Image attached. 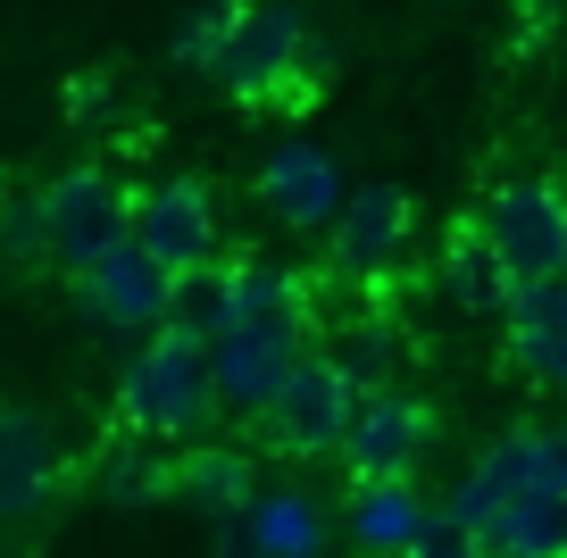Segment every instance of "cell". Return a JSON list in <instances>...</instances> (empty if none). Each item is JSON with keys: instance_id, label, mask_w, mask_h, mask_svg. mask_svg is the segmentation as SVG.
<instances>
[{"instance_id": "obj_1", "label": "cell", "mask_w": 567, "mask_h": 558, "mask_svg": "<svg viewBox=\"0 0 567 558\" xmlns=\"http://www.w3.org/2000/svg\"><path fill=\"white\" fill-rule=\"evenodd\" d=\"M217 84H226V101L243 108H309L326 84V59L318 42H309V18L292 9V0H243L234 9V34L226 51H217Z\"/></svg>"}, {"instance_id": "obj_2", "label": "cell", "mask_w": 567, "mask_h": 558, "mask_svg": "<svg viewBox=\"0 0 567 558\" xmlns=\"http://www.w3.org/2000/svg\"><path fill=\"white\" fill-rule=\"evenodd\" d=\"M209 417H217V350L159 326L117 375V434L193 442V434H209Z\"/></svg>"}, {"instance_id": "obj_3", "label": "cell", "mask_w": 567, "mask_h": 558, "mask_svg": "<svg viewBox=\"0 0 567 558\" xmlns=\"http://www.w3.org/2000/svg\"><path fill=\"white\" fill-rule=\"evenodd\" d=\"M526 492H567V417H534V425H509L501 442H484L476 467L443 492V517L467 525V534H493V517Z\"/></svg>"}, {"instance_id": "obj_4", "label": "cell", "mask_w": 567, "mask_h": 558, "mask_svg": "<svg viewBox=\"0 0 567 558\" xmlns=\"http://www.w3.org/2000/svg\"><path fill=\"white\" fill-rule=\"evenodd\" d=\"M476 217L493 234V250L509 259L517 292L567 276V175H501Z\"/></svg>"}, {"instance_id": "obj_5", "label": "cell", "mask_w": 567, "mask_h": 558, "mask_svg": "<svg viewBox=\"0 0 567 558\" xmlns=\"http://www.w3.org/2000/svg\"><path fill=\"white\" fill-rule=\"evenodd\" d=\"M209 350H217V409L226 417H267L276 392L292 384V366L318 350V326L309 317H243Z\"/></svg>"}, {"instance_id": "obj_6", "label": "cell", "mask_w": 567, "mask_h": 558, "mask_svg": "<svg viewBox=\"0 0 567 558\" xmlns=\"http://www.w3.org/2000/svg\"><path fill=\"white\" fill-rule=\"evenodd\" d=\"M125 242L184 276L200 259H226V217L200 175H159V184H125Z\"/></svg>"}, {"instance_id": "obj_7", "label": "cell", "mask_w": 567, "mask_h": 558, "mask_svg": "<svg viewBox=\"0 0 567 558\" xmlns=\"http://www.w3.org/2000/svg\"><path fill=\"white\" fill-rule=\"evenodd\" d=\"M125 242V184L101 167H68L42 184V267L84 276L92 259Z\"/></svg>"}, {"instance_id": "obj_8", "label": "cell", "mask_w": 567, "mask_h": 558, "mask_svg": "<svg viewBox=\"0 0 567 558\" xmlns=\"http://www.w3.org/2000/svg\"><path fill=\"white\" fill-rule=\"evenodd\" d=\"M351 417H359L351 375H342L326 350H309V359L292 366V384L276 392V409L259 417V434H267V451H276V458H342Z\"/></svg>"}, {"instance_id": "obj_9", "label": "cell", "mask_w": 567, "mask_h": 558, "mask_svg": "<svg viewBox=\"0 0 567 558\" xmlns=\"http://www.w3.org/2000/svg\"><path fill=\"white\" fill-rule=\"evenodd\" d=\"M434 434H443L434 401H417V392L384 384V392H368V401H359L351 442H342L334 467L351 475V484H417V458L434 451Z\"/></svg>"}, {"instance_id": "obj_10", "label": "cell", "mask_w": 567, "mask_h": 558, "mask_svg": "<svg viewBox=\"0 0 567 558\" xmlns=\"http://www.w3.org/2000/svg\"><path fill=\"white\" fill-rule=\"evenodd\" d=\"M68 283H75V309L101 333H142V342L167 326V300H176V267H159L142 242H117L109 259H92Z\"/></svg>"}, {"instance_id": "obj_11", "label": "cell", "mask_w": 567, "mask_h": 558, "mask_svg": "<svg viewBox=\"0 0 567 558\" xmlns=\"http://www.w3.org/2000/svg\"><path fill=\"white\" fill-rule=\"evenodd\" d=\"M409 234H417V209H409L401 184H359L351 200H342L334 234H326V267L351 283H375L392 276V267L409 259Z\"/></svg>"}, {"instance_id": "obj_12", "label": "cell", "mask_w": 567, "mask_h": 558, "mask_svg": "<svg viewBox=\"0 0 567 558\" xmlns=\"http://www.w3.org/2000/svg\"><path fill=\"white\" fill-rule=\"evenodd\" d=\"M250 193H259V209L276 217V226H292V234H334L351 184H342V167L318 151V142H284V151L259 158Z\"/></svg>"}, {"instance_id": "obj_13", "label": "cell", "mask_w": 567, "mask_h": 558, "mask_svg": "<svg viewBox=\"0 0 567 558\" xmlns=\"http://www.w3.org/2000/svg\"><path fill=\"white\" fill-rule=\"evenodd\" d=\"M68 484V451H59L51 417L42 409H0V525L51 508V492Z\"/></svg>"}, {"instance_id": "obj_14", "label": "cell", "mask_w": 567, "mask_h": 558, "mask_svg": "<svg viewBox=\"0 0 567 558\" xmlns=\"http://www.w3.org/2000/svg\"><path fill=\"white\" fill-rule=\"evenodd\" d=\"M501 359L517 384L534 392H567V276L559 283H526L501 317Z\"/></svg>"}, {"instance_id": "obj_15", "label": "cell", "mask_w": 567, "mask_h": 558, "mask_svg": "<svg viewBox=\"0 0 567 558\" xmlns=\"http://www.w3.org/2000/svg\"><path fill=\"white\" fill-rule=\"evenodd\" d=\"M434 267H443V292H451V309H460V317H484V326H501V317H509V300H517V276H509V259L493 250L484 217H460Z\"/></svg>"}, {"instance_id": "obj_16", "label": "cell", "mask_w": 567, "mask_h": 558, "mask_svg": "<svg viewBox=\"0 0 567 558\" xmlns=\"http://www.w3.org/2000/svg\"><path fill=\"white\" fill-rule=\"evenodd\" d=\"M425 525H434V500L417 484H351L342 500V541L359 558H409Z\"/></svg>"}, {"instance_id": "obj_17", "label": "cell", "mask_w": 567, "mask_h": 558, "mask_svg": "<svg viewBox=\"0 0 567 558\" xmlns=\"http://www.w3.org/2000/svg\"><path fill=\"white\" fill-rule=\"evenodd\" d=\"M184 508H200L209 525L226 517H250L259 508V467H250V451H234V442H200V451H184V484H176Z\"/></svg>"}, {"instance_id": "obj_18", "label": "cell", "mask_w": 567, "mask_h": 558, "mask_svg": "<svg viewBox=\"0 0 567 558\" xmlns=\"http://www.w3.org/2000/svg\"><path fill=\"white\" fill-rule=\"evenodd\" d=\"M167 326L193 333V342H217L226 326H243V250L184 267V276H176V300H167Z\"/></svg>"}, {"instance_id": "obj_19", "label": "cell", "mask_w": 567, "mask_h": 558, "mask_svg": "<svg viewBox=\"0 0 567 558\" xmlns=\"http://www.w3.org/2000/svg\"><path fill=\"white\" fill-rule=\"evenodd\" d=\"M176 484H184V451H176V442L117 434L101 451V492L117 508H159V500H176Z\"/></svg>"}, {"instance_id": "obj_20", "label": "cell", "mask_w": 567, "mask_h": 558, "mask_svg": "<svg viewBox=\"0 0 567 558\" xmlns=\"http://www.w3.org/2000/svg\"><path fill=\"white\" fill-rule=\"evenodd\" d=\"M318 333H334V342H318L326 359L351 375V392L368 401V392H384L392 384V359H401V333H392V317L384 309H359L351 326H318Z\"/></svg>"}, {"instance_id": "obj_21", "label": "cell", "mask_w": 567, "mask_h": 558, "mask_svg": "<svg viewBox=\"0 0 567 558\" xmlns=\"http://www.w3.org/2000/svg\"><path fill=\"white\" fill-rule=\"evenodd\" d=\"M493 558H567V492H526L493 517L484 534Z\"/></svg>"}, {"instance_id": "obj_22", "label": "cell", "mask_w": 567, "mask_h": 558, "mask_svg": "<svg viewBox=\"0 0 567 558\" xmlns=\"http://www.w3.org/2000/svg\"><path fill=\"white\" fill-rule=\"evenodd\" d=\"M250 534H259L267 558H326V508L309 500V492H259V508H250Z\"/></svg>"}, {"instance_id": "obj_23", "label": "cell", "mask_w": 567, "mask_h": 558, "mask_svg": "<svg viewBox=\"0 0 567 558\" xmlns=\"http://www.w3.org/2000/svg\"><path fill=\"white\" fill-rule=\"evenodd\" d=\"M0 250L42 259V184H0Z\"/></svg>"}, {"instance_id": "obj_24", "label": "cell", "mask_w": 567, "mask_h": 558, "mask_svg": "<svg viewBox=\"0 0 567 558\" xmlns=\"http://www.w3.org/2000/svg\"><path fill=\"white\" fill-rule=\"evenodd\" d=\"M234 9H243V0H209V9H193V18H184L176 68H200V75L217 68V51H226V34H234Z\"/></svg>"}, {"instance_id": "obj_25", "label": "cell", "mask_w": 567, "mask_h": 558, "mask_svg": "<svg viewBox=\"0 0 567 558\" xmlns=\"http://www.w3.org/2000/svg\"><path fill=\"white\" fill-rule=\"evenodd\" d=\"M217 558H267L259 534H250V517H226V525H217Z\"/></svg>"}]
</instances>
